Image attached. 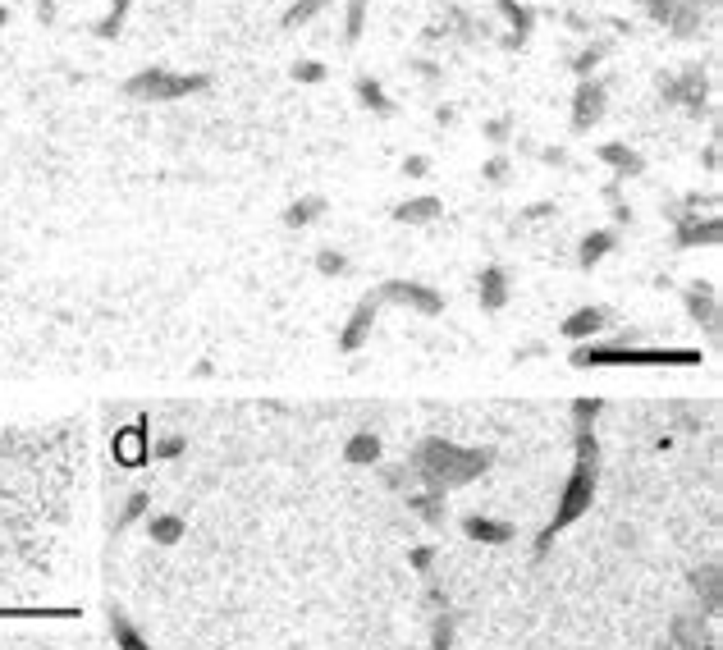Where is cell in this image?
Returning <instances> with one entry per match:
<instances>
[{"label": "cell", "mask_w": 723, "mask_h": 650, "mask_svg": "<svg viewBox=\"0 0 723 650\" xmlns=\"http://www.w3.org/2000/svg\"><path fill=\"white\" fill-rule=\"evenodd\" d=\"M74 490V440L51 431L0 435V586L19 582L46 554H37V531L65 518Z\"/></svg>", "instance_id": "6da1fadb"}, {"label": "cell", "mask_w": 723, "mask_h": 650, "mask_svg": "<svg viewBox=\"0 0 723 650\" xmlns=\"http://www.w3.org/2000/svg\"><path fill=\"white\" fill-rule=\"evenodd\" d=\"M133 92L138 97H184V92H193L197 87V78H170V74H142V78H133Z\"/></svg>", "instance_id": "7a4b0ae2"}, {"label": "cell", "mask_w": 723, "mask_h": 650, "mask_svg": "<svg viewBox=\"0 0 723 650\" xmlns=\"http://www.w3.org/2000/svg\"><path fill=\"white\" fill-rule=\"evenodd\" d=\"M605 115V87L600 83H582L577 87V110H572V129L582 133V129H591L595 120Z\"/></svg>", "instance_id": "3957f363"}, {"label": "cell", "mask_w": 723, "mask_h": 650, "mask_svg": "<svg viewBox=\"0 0 723 650\" xmlns=\"http://www.w3.org/2000/svg\"><path fill=\"white\" fill-rule=\"evenodd\" d=\"M435 211H440V202H435V197H417V202H403V206H399V220H412V225H421V220H431Z\"/></svg>", "instance_id": "277c9868"}, {"label": "cell", "mask_w": 723, "mask_h": 650, "mask_svg": "<svg viewBox=\"0 0 723 650\" xmlns=\"http://www.w3.org/2000/svg\"><path fill=\"white\" fill-rule=\"evenodd\" d=\"M595 325H600V312H582V316H572L568 335H586V330H595Z\"/></svg>", "instance_id": "5b68a950"}, {"label": "cell", "mask_w": 723, "mask_h": 650, "mask_svg": "<svg viewBox=\"0 0 723 650\" xmlns=\"http://www.w3.org/2000/svg\"><path fill=\"white\" fill-rule=\"evenodd\" d=\"M605 161L627 165V170H637V156H632V152H623V147H605Z\"/></svg>", "instance_id": "8992f818"}, {"label": "cell", "mask_w": 723, "mask_h": 650, "mask_svg": "<svg viewBox=\"0 0 723 650\" xmlns=\"http://www.w3.org/2000/svg\"><path fill=\"white\" fill-rule=\"evenodd\" d=\"M321 5H325V0H298V10L289 14V23H298V19H312V14L321 10Z\"/></svg>", "instance_id": "52a82bcc"}, {"label": "cell", "mask_w": 723, "mask_h": 650, "mask_svg": "<svg viewBox=\"0 0 723 650\" xmlns=\"http://www.w3.org/2000/svg\"><path fill=\"white\" fill-rule=\"evenodd\" d=\"M312 211H316V202L293 206V211H289V225H307V220H312Z\"/></svg>", "instance_id": "ba28073f"}, {"label": "cell", "mask_w": 723, "mask_h": 650, "mask_svg": "<svg viewBox=\"0 0 723 650\" xmlns=\"http://www.w3.org/2000/svg\"><path fill=\"white\" fill-rule=\"evenodd\" d=\"M609 243H614L609 234H595V239H586V261H595V257H600V248H609Z\"/></svg>", "instance_id": "9c48e42d"}, {"label": "cell", "mask_w": 723, "mask_h": 650, "mask_svg": "<svg viewBox=\"0 0 723 650\" xmlns=\"http://www.w3.org/2000/svg\"><path fill=\"white\" fill-rule=\"evenodd\" d=\"M362 97H367V101H371V106H376V110H389V106H385V92H380L376 83H362Z\"/></svg>", "instance_id": "30bf717a"}, {"label": "cell", "mask_w": 723, "mask_h": 650, "mask_svg": "<svg viewBox=\"0 0 723 650\" xmlns=\"http://www.w3.org/2000/svg\"><path fill=\"white\" fill-rule=\"evenodd\" d=\"M298 78H307V83H316V78H321V65H303V69H298Z\"/></svg>", "instance_id": "8fae6325"}]
</instances>
